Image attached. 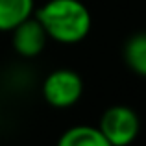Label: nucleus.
Here are the masks:
<instances>
[{"label": "nucleus", "instance_id": "1", "mask_svg": "<svg viewBox=\"0 0 146 146\" xmlns=\"http://www.w3.org/2000/svg\"><path fill=\"white\" fill-rule=\"evenodd\" d=\"M33 15L43 24L48 39L61 44L82 43L93 26L91 11L80 0H46Z\"/></svg>", "mask_w": 146, "mask_h": 146}, {"label": "nucleus", "instance_id": "2", "mask_svg": "<svg viewBox=\"0 0 146 146\" xmlns=\"http://www.w3.org/2000/svg\"><path fill=\"white\" fill-rule=\"evenodd\" d=\"M41 93L48 106L56 109H67L80 102L83 94V82L78 72L70 68H56L44 78Z\"/></svg>", "mask_w": 146, "mask_h": 146}, {"label": "nucleus", "instance_id": "3", "mask_svg": "<svg viewBox=\"0 0 146 146\" xmlns=\"http://www.w3.org/2000/svg\"><path fill=\"white\" fill-rule=\"evenodd\" d=\"M98 129L111 146H129L137 139L141 120L128 106H111L102 113Z\"/></svg>", "mask_w": 146, "mask_h": 146}, {"label": "nucleus", "instance_id": "4", "mask_svg": "<svg viewBox=\"0 0 146 146\" xmlns=\"http://www.w3.org/2000/svg\"><path fill=\"white\" fill-rule=\"evenodd\" d=\"M46 41H48V35L44 32L43 24L37 21L35 15H32L24 22H21L11 32L13 50L21 57H26V59H32V57L39 56L44 50V46H46Z\"/></svg>", "mask_w": 146, "mask_h": 146}, {"label": "nucleus", "instance_id": "5", "mask_svg": "<svg viewBox=\"0 0 146 146\" xmlns=\"http://www.w3.org/2000/svg\"><path fill=\"white\" fill-rule=\"evenodd\" d=\"M35 13V0H0V32H13Z\"/></svg>", "mask_w": 146, "mask_h": 146}, {"label": "nucleus", "instance_id": "6", "mask_svg": "<svg viewBox=\"0 0 146 146\" xmlns=\"http://www.w3.org/2000/svg\"><path fill=\"white\" fill-rule=\"evenodd\" d=\"M56 146H111L98 126H72L59 137Z\"/></svg>", "mask_w": 146, "mask_h": 146}, {"label": "nucleus", "instance_id": "7", "mask_svg": "<svg viewBox=\"0 0 146 146\" xmlns=\"http://www.w3.org/2000/svg\"><path fill=\"white\" fill-rule=\"evenodd\" d=\"M124 61L135 74L146 78V32L135 33L126 41Z\"/></svg>", "mask_w": 146, "mask_h": 146}]
</instances>
